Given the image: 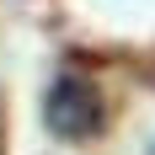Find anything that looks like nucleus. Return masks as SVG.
I'll return each mask as SVG.
<instances>
[{"label": "nucleus", "instance_id": "f257e3e1", "mask_svg": "<svg viewBox=\"0 0 155 155\" xmlns=\"http://www.w3.org/2000/svg\"><path fill=\"white\" fill-rule=\"evenodd\" d=\"M43 123H48V134H59V139H70V144L96 139V134L107 128V102H102V91H96L86 75H59L48 86Z\"/></svg>", "mask_w": 155, "mask_h": 155}]
</instances>
